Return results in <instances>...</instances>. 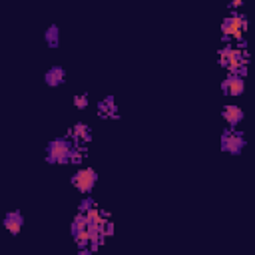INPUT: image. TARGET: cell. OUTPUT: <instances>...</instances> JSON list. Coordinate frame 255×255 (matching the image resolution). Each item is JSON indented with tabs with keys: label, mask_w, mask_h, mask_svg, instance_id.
I'll return each mask as SVG.
<instances>
[{
	"label": "cell",
	"mask_w": 255,
	"mask_h": 255,
	"mask_svg": "<svg viewBox=\"0 0 255 255\" xmlns=\"http://www.w3.org/2000/svg\"><path fill=\"white\" fill-rule=\"evenodd\" d=\"M88 227H90L88 215L82 213V211H78V213L74 215L72 223H70V235H76V233H80V231H84V229H88Z\"/></svg>",
	"instance_id": "13"
},
{
	"label": "cell",
	"mask_w": 255,
	"mask_h": 255,
	"mask_svg": "<svg viewBox=\"0 0 255 255\" xmlns=\"http://www.w3.org/2000/svg\"><path fill=\"white\" fill-rule=\"evenodd\" d=\"M247 145V139H245V133L237 128H227L221 131L219 135V147L223 153H229V155H239L243 153Z\"/></svg>",
	"instance_id": "3"
},
{
	"label": "cell",
	"mask_w": 255,
	"mask_h": 255,
	"mask_svg": "<svg viewBox=\"0 0 255 255\" xmlns=\"http://www.w3.org/2000/svg\"><path fill=\"white\" fill-rule=\"evenodd\" d=\"M247 32V18L243 14H229L221 22V34L225 38H241Z\"/></svg>",
	"instance_id": "5"
},
{
	"label": "cell",
	"mask_w": 255,
	"mask_h": 255,
	"mask_svg": "<svg viewBox=\"0 0 255 255\" xmlns=\"http://www.w3.org/2000/svg\"><path fill=\"white\" fill-rule=\"evenodd\" d=\"M72 106H74L76 110H86V108L90 106V98H88V94H76L74 100H72Z\"/></svg>",
	"instance_id": "15"
},
{
	"label": "cell",
	"mask_w": 255,
	"mask_h": 255,
	"mask_svg": "<svg viewBox=\"0 0 255 255\" xmlns=\"http://www.w3.org/2000/svg\"><path fill=\"white\" fill-rule=\"evenodd\" d=\"M221 118H223V122H225L229 128H237V126L245 120V112H243V108L237 106V104H227V106H223V110H221Z\"/></svg>",
	"instance_id": "9"
},
{
	"label": "cell",
	"mask_w": 255,
	"mask_h": 255,
	"mask_svg": "<svg viewBox=\"0 0 255 255\" xmlns=\"http://www.w3.org/2000/svg\"><path fill=\"white\" fill-rule=\"evenodd\" d=\"M24 223H26V221H24V215H22L20 209L6 211L4 217H2V225H4V229H6L8 233H12V235H18V233L22 231Z\"/></svg>",
	"instance_id": "8"
},
{
	"label": "cell",
	"mask_w": 255,
	"mask_h": 255,
	"mask_svg": "<svg viewBox=\"0 0 255 255\" xmlns=\"http://www.w3.org/2000/svg\"><path fill=\"white\" fill-rule=\"evenodd\" d=\"M217 62L221 68H225L227 72H235L241 76H247V58L239 48L233 46H223L217 52Z\"/></svg>",
	"instance_id": "2"
},
{
	"label": "cell",
	"mask_w": 255,
	"mask_h": 255,
	"mask_svg": "<svg viewBox=\"0 0 255 255\" xmlns=\"http://www.w3.org/2000/svg\"><path fill=\"white\" fill-rule=\"evenodd\" d=\"M68 137H70L74 143H78V145H84V143H88V141L92 139V129H90V126H88V124H84V122H78V124H74V126L70 128V131H68Z\"/></svg>",
	"instance_id": "11"
},
{
	"label": "cell",
	"mask_w": 255,
	"mask_h": 255,
	"mask_svg": "<svg viewBox=\"0 0 255 255\" xmlns=\"http://www.w3.org/2000/svg\"><path fill=\"white\" fill-rule=\"evenodd\" d=\"M96 110H98V116L100 118H106V120H118L120 118V106H118V102H116L114 96L102 98L98 102Z\"/></svg>",
	"instance_id": "7"
},
{
	"label": "cell",
	"mask_w": 255,
	"mask_h": 255,
	"mask_svg": "<svg viewBox=\"0 0 255 255\" xmlns=\"http://www.w3.org/2000/svg\"><path fill=\"white\" fill-rule=\"evenodd\" d=\"M72 185H74V189L76 191H80L82 195H90L92 191H94V187H96V183H98V171L94 169V167H80V169H76L74 171V175H72Z\"/></svg>",
	"instance_id": "4"
},
{
	"label": "cell",
	"mask_w": 255,
	"mask_h": 255,
	"mask_svg": "<svg viewBox=\"0 0 255 255\" xmlns=\"http://www.w3.org/2000/svg\"><path fill=\"white\" fill-rule=\"evenodd\" d=\"M64 82H66V70H64V66L54 64V66H50V68L44 72V84H46L48 88H58V86H62Z\"/></svg>",
	"instance_id": "10"
},
{
	"label": "cell",
	"mask_w": 255,
	"mask_h": 255,
	"mask_svg": "<svg viewBox=\"0 0 255 255\" xmlns=\"http://www.w3.org/2000/svg\"><path fill=\"white\" fill-rule=\"evenodd\" d=\"M96 207H98V203H96V199L92 195H84V199L78 203V211H82V213H88V211H92Z\"/></svg>",
	"instance_id": "14"
},
{
	"label": "cell",
	"mask_w": 255,
	"mask_h": 255,
	"mask_svg": "<svg viewBox=\"0 0 255 255\" xmlns=\"http://www.w3.org/2000/svg\"><path fill=\"white\" fill-rule=\"evenodd\" d=\"M44 42L48 44V48H58L60 46V28H58V24H50L44 30Z\"/></svg>",
	"instance_id": "12"
},
{
	"label": "cell",
	"mask_w": 255,
	"mask_h": 255,
	"mask_svg": "<svg viewBox=\"0 0 255 255\" xmlns=\"http://www.w3.org/2000/svg\"><path fill=\"white\" fill-rule=\"evenodd\" d=\"M221 92L223 96L227 98H237L245 92V76L241 74H235V72H229L227 78H223L221 82Z\"/></svg>",
	"instance_id": "6"
},
{
	"label": "cell",
	"mask_w": 255,
	"mask_h": 255,
	"mask_svg": "<svg viewBox=\"0 0 255 255\" xmlns=\"http://www.w3.org/2000/svg\"><path fill=\"white\" fill-rule=\"evenodd\" d=\"M229 4H231L233 8H239V6H243V4H245V0H229Z\"/></svg>",
	"instance_id": "17"
},
{
	"label": "cell",
	"mask_w": 255,
	"mask_h": 255,
	"mask_svg": "<svg viewBox=\"0 0 255 255\" xmlns=\"http://www.w3.org/2000/svg\"><path fill=\"white\" fill-rule=\"evenodd\" d=\"M100 231H102L104 239H106V237H112V235H114V231H116L114 221H112L110 217H106V219H104V223H102V227H100Z\"/></svg>",
	"instance_id": "16"
},
{
	"label": "cell",
	"mask_w": 255,
	"mask_h": 255,
	"mask_svg": "<svg viewBox=\"0 0 255 255\" xmlns=\"http://www.w3.org/2000/svg\"><path fill=\"white\" fill-rule=\"evenodd\" d=\"M46 161L52 165L82 161V149L70 137H54L46 145Z\"/></svg>",
	"instance_id": "1"
}]
</instances>
